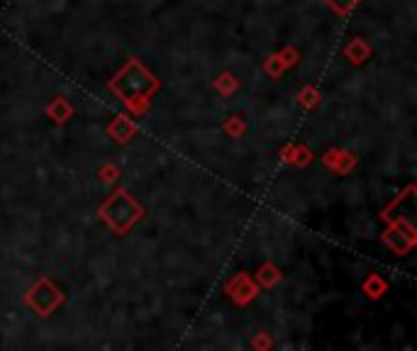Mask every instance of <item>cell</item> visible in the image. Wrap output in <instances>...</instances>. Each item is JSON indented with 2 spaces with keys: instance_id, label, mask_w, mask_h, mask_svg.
<instances>
[{
  "instance_id": "1",
  "label": "cell",
  "mask_w": 417,
  "mask_h": 351,
  "mask_svg": "<svg viewBox=\"0 0 417 351\" xmlns=\"http://www.w3.org/2000/svg\"><path fill=\"white\" fill-rule=\"evenodd\" d=\"M134 217H137V205H134L132 198L125 195V193H120L118 198H113V200L107 202L105 220L113 224V227L125 229L129 222H134Z\"/></svg>"
},
{
  "instance_id": "2",
  "label": "cell",
  "mask_w": 417,
  "mask_h": 351,
  "mask_svg": "<svg viewBox=\"0 0 417 351\" xmlns=\"http://www.w3.org/2000/svg\"><path fill=\"white\" fill-rule=\"evenodd\" d=\"M151 85H154V81H151V76L147 74L145 69H139V66H129V69L120 76L118 91L122 93V96H127V98H137V96H142V93L149 91Z\"/></svg>"
},
{
  "instance_id": "3",
  "label": "cell",
  "mask_w": 417,
  "mask_h": 351,
  "mask_svg": "<svg viewBox=\"0 0 417 351\" xmlns=\"http://www.w3.org/2000/svg\"><path fill=\"white\" fill-rule=\"evenodd\" d=\"M330 3L334 8H339V10H347V8L354 6V0H330Z\"/></svg>"
}]
</instances>
